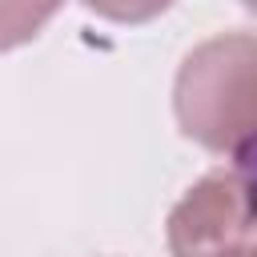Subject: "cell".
I'll list each match as a JSON object with an SVG mask.
<instances>
[{"instance_id": "1", "label": "cell", "mask_w": 257, "mask_h": 257, "mask_svg": "<svg viewBox=\"0 0 257 257\" xmlns=\"http://www.w3.org/2000/svg\"><path fill=\"white\" fill-rule=\"evenodd\" d=\"M88 4L108 12V16H120V20H141V16L157 12V8H165L169 0H88Z\"/></svg>"}]
</instances>
